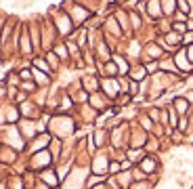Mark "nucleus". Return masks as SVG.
Wrapping results in <instances>:
<instances>
[{
	"label": "nucleus",
	"instance_id": "f257e3e1",
	"mask_svg": "<svg viewBox=\"0 0 193 189\" xmlns=\"http://www.w3.org/2000/svg\"><path fill=\"white\" fill-rule=\"evenodd\" d=\"M176 107H178L181 111H185V107H187V103H185L183 99H176Z\"/></svg>",
	"mask_w": 193,
	"mask_h": 189
}]
</instances>
